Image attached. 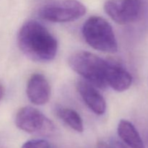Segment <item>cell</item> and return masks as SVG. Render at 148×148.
<instances>
[{"label":"cell","instance_id":"obj_1","mask_svg":"<svg viewBox=\"0 0 148 148\" xmlns=\"http://www.w3.org/2000/svg\"><path fill=\"white\" fill-rule=\"evenodd\" d=\"M20 51L35 62H49L56 56L58 42L46 27L36 20L25 22L17 35Z\"/></svg>","mask_w":148,"mask_h":148},{"label":"cell","instance_id":"obj_2","mask_svg":"<svg viewBox=\"0 0 148 148\" xmlns=\"http://www.w3.org/2000/svg\"><path fill=\"white\" fill-rule=\"evenodd\" d=\"M70 67L82 77L87 82L100 88L108 86L106 79L108 62L94 53L77 51L69 58Z\"/></svg>","mask_w":148,"mask_h":148},{"label":"cell","instance_id":"obj_3","mask_svg":"<svg viewBox=\"0 0 148 148\" xmlns=\"http://www.w3.org/2000/svg\"><path fill=\"white\" fill-rule=\"evenodd\" d=\"M82 35L88 44L95 50L106 53H115L118 43L112 27L103 17H90L82 27Z\"/></svg>","mask_w":148,"mask_h":148},{"label":"cell","instance_id":"obj_4","mask_svg":"<svg viewBox=\"0 0 148 148\" xmlns=\"http://www.w3.org/2000/svg\"><path fill=\"white\" fill-rule=\"evenodd\" d=\"M104 10L118 24H132L148 17V0H108Z\"/></svg>","mask_w":148,"mask_h":148},{"label":"cell","instance_id":"obj_5","mask_svg":"<svg viewBox=\"0 0 148 148\" xmlns=\"http://www.w3.org/2000/svg\"><path fill=\"white\" fill-rule=\"evenodd\" d=\"M86 7L77 0H53L43 4L38 10L41 19L52 23H67L82 17Z\"/></svg>","mask_w":148,"mask_h":148},{"label":"cell","instance_id":"obj_6","mask_svg":"<svg viewBox=\"0 0 148 148\" xmlns=\"http://www.w3.org/2000/svg\"><path fill=\"white\" fill-rule=\"evenodd\" d=\"M15 124L20 130L30 133L49 135L54 131V125L39 110L31 106L20 108L15 117Z\"/></svg>","mask_w":148,"mask_h":148},{"label":"cell","instance_id":"obj_7","mask_svg":"<svg viewBox=\"0 0 148 148\" xmlns=\"http://www.w3.org/2000/svg\"><path fill=\"white\" fill-rule=\"evenodd\" d=\"M27 98L36 105H44L50 99L51 88L42 74L36 73L28 79L26 88Z\"/></svg>","mask_w":148,"mask_h":148},{"label":"cell","instance_id":"obj_8","mask_svg":"<svg viewBox=\"0 0 148 148\" xmlns=\"http://www.w3.org/2000/svg\"><path fill=\"white\" fill-rule=\"evenodd\" d=\"M77 88L84 102L97 115H103L106 112V103L101 93L94 85L87 81L79 80Z\"/></svg>","mask_w":148,"mask_h":148},{"label":"cell","instance_id":"obj_9","mask_svg":"<svg viewBox=\"0 0 148 148\" xmlns=\"http://www.w3.org/2000/svg\"><path fill=\"white\" fill-rule=\"evenodd\" d=\"M107 85L118 92H123L130 88L132 77L130 72L117 64L108 62L106 75Z\"/></svg>","mask_w":148,"mask_h":148},{"label":"cell","instance_id":"obj_10","mask_svg":"<svg viewBox=\"0 0 148 148\" xmlns=\"http://www.w3.org/2000/svg\"><path fill=\"white\" fill-rule=\"evenodd\" d=\"M117 131L123 143L130 148H145L135 127L129 121L121 120L119 123Z\"/></svg>","mask_w":148,"mask_h":148},{"label":"cell","instance_id":"obj_11","mask_svg":"<svg viewBox=\"0 0 148 148\" xmlns=\"http://www.w3.org/2000/svg\"><path fill=\"white\" fill-rule=\"evenodd\" d=\"M56 115L64 121L69 127L77 132H82L84 130L82 119L77 111L72 108L58 107L56 109Z\"/></svg>","mask_w":148,"mask_h":148},{"label":"cell","instance_id":"obj_12","mask_svg":"<svg viewBox=\"0 0 148 148\" xmlns=\"http://www.w3.org/2000/svg\"><path fill=\"white\" fill-rule=\"evenodd\" d=\"M21 148H50V145L44 140H32L24 143Z\"/></svg>","mask_w":148,"mask_h":148},{"label":"cell","instance_id":"obj_13","mask_svg":"<svg viewBox=\"0 0 148 148\" xmlns=\"http://www.w3.org/2000/svg\"><path fill=\"white\" fill-rule=\"evenodd\" d=\"M111 148H130L128 146L126 145L124 143L118 141L116 140H114L111 142Z\"/></svg>","mask_w":148,"mask_h":148},{"label":"cell","instance_id":"obj_14","mask_svg":"<svg viewBox=\"0 0 148 148\" xmlns=\"http://www.w3.org/2000/svg\"><path fill=\"white\" fill-rule=\"evenodd\" d=\"M97 148H111V146L108 145L106 143L104 142H99L98 143V146H97Z\"/></svg>","mask_w":148,"mask_h":148},{"label":"cell","instance_id":"obj_15","mask_svg":"<svg viewBox=\"0 0 148 148\" xmlns=\"http://www.w3.org/2000/svg\"><path fill=\"white\" fill-rule=\"evenodd\" d=\"M3 95H4V88H3V87L0 85V101H1V98H2Z\"/></svg>","mask_w":148,"mask_h":148},{"label":"cell","instance_id":"obj_16","mask_svg":"<svg viewBox=\"0 0 148 148\" xmlns=\"http://www.w3.org/2000/svg\"><path fill=\"white\" fill-rule=\"evenodd\" d=\"M50 148H51V147H50Z\"/></svg>","mask_w":148,"mask_h":148}]
</instances>
